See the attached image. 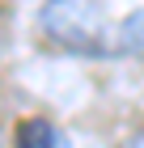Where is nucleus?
<instances>
[{
  "label": "nucleus",
  "mask_w": 144,
  "mask_h": 148,
  "mask_svg": "<svg viewBox=\"0 0 144 148\" xmlns=\"http://www.w3.org/2000/svg\"><path fill=\"white\" fill-rule=\"evenodd\" d=\"M38 25L55 47L72 55H114L98 0H47L38 9Z\"/></svg>",
  "instance_id": "obj_1"
},
{
  "label": "nucleus",
  "mask_w": 144,
  "mask_h": 148,
  "mask_svg": "<svg viewBox=\"0 0 144 148\" xmlns=\"http://www.w3.org/2000/svg\"><path fill=\"white\" fill-rule=\"evenodd\" d=\"M110 42H114L119 55H140L144 59V4H136V9L119 21V30H114Z\"/></svg>",
  "instance_id": "obj_2"
},
{
  "label": "nucleus",
  "mask_w": 144,
  "mask_h": 148,
  "mask_svg": "<svg viewBox=\"0 0 144 148\" xmlns=\"http://www.w3.org/2000/svg\"><path fill=\"white\" fill-rule=\"evenodd\" d=\"M17 148H68L47 119H25L17 127Z\"/></svg>",
  "instance_id": "obj_3"
},
{
  "label": "nucleus",
  "mask_w": 144,
  "mask_h": 148,
  "mask_svg": "<svg viewBox=\"0 0 144 148\" xmlns=\"http://www.w3.org/2000/svg\"><path fill=\"white\" fill-rule=\"evenodd\" d=\"M119 148H144V127H136V131H132L127 140H123Z\"/></svg>",
  "instance_id": "obj_4"
}]
</instances>
